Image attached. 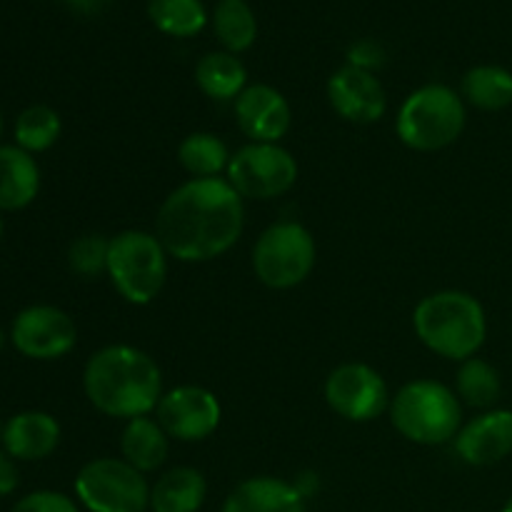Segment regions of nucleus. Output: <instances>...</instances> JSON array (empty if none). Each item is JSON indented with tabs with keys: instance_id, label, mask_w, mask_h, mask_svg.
Masks as SVG:
<instances>
[{
	"instance_id": "6e6552de",
	"label": "nucleus",
	"mask_w": 512,
	"mask_h": 512,
	"mask_svg": "<svg viewBox=\"0 0 512 512\" xmlns=\"http://www.w3.org/2000/svg\"><path fill=\"white\" fill-rule=\"evenodd\" d=\"M75 498L88 512H148L150 485L123 458H95L75 475Z\"/></svg>"
},
{
	"instance_id": "7c9ffc66",
	"label": "nucleus",
	"mask_w": 512,
	"mask_h": 512,
	"mask_svg": "<svg viewBox=\"0 0 512 512\" xmlns=\"http://www.w3.org/2000/svg\"><path fill=\"white\" fill-rule=\"evenodd\" d=\"M18 483H20V475H18V468H15L13 458H10L8 453H0V498L15 493Z\"/></svg>"
},
{
	"instance_id": "a211bd4d",
	"label": "nucleus",
	"mask_w": 512,
	"mask_h": 512,
	"mask_svg": "<svg viewBox=\"0 0 512 512\" xmlns=\"http://www.w3.org/2000/svg\"><path fill=\"white\" fill-rule=\"evenodd\" d=\"M208 498V483L198 468L178 465L150 485V512H198Z\"/></svg>"
},
{
	"instance_id": "1a4fd4ad",
	"label": "nucleus",
	"mask_w": 512,
	"mask_h": 512,
	"mask_svg": "<svg viewBox=\"0 0 512 512\" xmlns=\"http://www.w3.org/2000/svg\"><path fill=\"white\" fill-rule=\"evenodd\" d=\"M228 183L248 200H273L298 183V160L280 143H248L233 153Z\"/></svg>"
},
{
	"instance_id": "c9c22d12",
	"label": "nucleus",
	"mask_w": 512,
	"mask_h": 512,
	"mask_svg": "<svg viewBox=\"0 0 512 512\" xmlns=\"http://www.w3.org/2000/svg\"><path fill=\"white\" fill-rule=\"evenodd\" d=\"M0 135H3V115H0Z\"/></svg>"
},
{
	"instance_id": "412c9836",
	"label": "nucleus",
	"mask_w": 512,
	"mask_h": 512,
	"mask_svg": "<svg viewBox=\"0 0 512 512\" xmlns=\"http://www.w3.org/2000/svg\"><path fill=\"white\" fill-rule=\"evenodd\" d=\"M195 83L208 98L228 103L248 88V70L235 53L213 50V53H205L195 65Z\"/></svg>"
},
{
	"instance_id": "f257e3e1",
	"label": "nucleus",
	"mask_w": 512,
	"mask_h": 512,
	"mask_svg": "<svg viewBox=\"0 0 512 512\" xmlns=\"http://www.w3.org/2000/svg\"><path fill=\"white\" fill-rule=\"evenodd\" d=\"M245 228V205L228 178H190L163 200L155 235L170 258L208 263L228 253Z\"/></svg>"
},
{
	"instance_id": "ddd939ff",
	"label": "nucleus",
	"mask_w": 512,
	"mask_h": 512,
	"mask_svg": "<svg viewBox=\"0 0 512 512\" xmlns=\"http://www.w3.org/2000/svg\"><path fill=\"white\" fill-rule=\"evenodd\" d=\"M235 123L250 143H280L293 123L288 98L265 83L248 85L233 100Z\"/></svg>"
},
{
	"instance_id": "5701e85b",
	"label": "nucleus",
	"mask_w": 512,
	"mask_h": 512,
	"mask_svg": "<svg viewBox=\"0 0 512 512\" xmlns=\"http://www.w3.org/2000/svg\"><path fill=\"white\" fill-rule=\"evenodd\" d=\"M455 393L460 403L475 410H493L503 395V380L498 368L483 358H468L460 363L455 375Z\"/></svg>"
},
{
	"instance_id": "b1692460",
	"label": "nucleus",
	"mask_w": 512,
	"mask_h": 512,
	"mask_svg": "<svg viewBox=\"0 0 512 512\" xmlns=\"http://www.w3.org/2000/svg\"><path fill=\"white\" fill-rule=\"evenodd\" d=\"M210 20L215 38L228 53H245L258 40V18L248 0H218Z\"/></svg>"
},
{
	"instance_id": "6ab92c4d",
	"label": "nucleus",
	"mask_w": 512,
	"mask_h": 512,
	"mask_svg": "<svg viewBox=\"0 0 512 512\" xmlns=\"http://www.w3.org/2000/svg\"><path fill=\"white\" fill-rule=\"evenodd\" d=\"M40 170L30 153L18 145L0 148V208L23 210L38 198Z\"/></svg>"
},
{
	"instance_id": "423d86ee",
	"label": "nucleus",
	"mask_w": 512,
	"mask_h": 512,
	"mask_svg": "<svg viewBox=\"0 0 512 512\" xmlns=\"http://www.w3.org/2000/svg\"><path fill=\"white\" fill-rule=\"evenodd\" d=\"M168 250L155 233L123 230L110 238L108 278L130 305H148L168 280Z\"/></svg>"
},
{
	"instance_id": "c85d7f7f",
	"label": "nucleus",
	"mask_w": 512,
	"mask_h": 512,
	"mask_svg": "<svg viewBox=\"0 0 512 512\" xmlns=\"http://www.w3.org/2000/svg\"><path fill=\"white\" fill-rule=\"evenodd\" d=\"M10 512H80L78 503L58 490H35L20 498Z\"/></svg>"
},
{
	"instance_id": "0eeeda50",
	"label": "nucleus",
	"mask_w": 512,
	"mask_h": 512,
	"mask_svg": "<svg viewBox=\"0 0 512 512\" xmlns=\"http://www.w3.org/2000/svg\"><path fill=\"white\" fill-rule=\"evenodd\" d=\"M318 260L315 238L305 225L280 220L260 233L253 245V273L265 288L290 290L310 278Z\"/></svg>"
},
{
	"instance_id": "e433bc0d",
	"label": "nucleus",
	"mask_w": 512,
	"mask_h": 512,
	"mask_svg": "<svg viewBox=\"0 0 512 512\" xmlns=\"http://www.w3.org/2000/svg\"><path fill=\"white\" fill-rule=\"evenodd\" d=\"M0 435H3V430H0Z\"/></svg>"
},
{
	"instance_id": "c756f323",
	"label": "nucleus",
	"mask_w": 512,
	"mask_h": 512,
	"mask_svg": "<svg viewBox=\"0 0 512 512\" xmlns=\"http://www.w3.org/2000/svg\"><path fill=\"white\" fill-rule=\"evenodd\" d=\"M348 65L360 70H368V73H375L385 65V48L378 43V40L363 38L358 43L350 45L348 50Z\"/></svg>"
},
{
	"instance_id": "f3484780",
	"label": "nucleus",
	"mask_w": 512,
	"mask_h": 512,
	"mask_svg": "<svg viewBox=\"0 0 512 512\" xmlns=\"http://www.w3.org/2000/svg\"><path fill=\"white\" fill-rule=\"evenodd\" d=\"M220 512H308V508L293 483L273 475H258L230 490Z\"/></svg>"
},
{
	"instance_id": "f8f14e48",
	"label": "nucleus",
	"mask_w": 512,
	"mask_h": 512,
	"mask_svg": "<svg viewBox=\"0 0 512 512\" xmlns=\"http://www.w3.org/2000/svg\"><path fill=\"white\" fill-rule=\"evenodd\" d=\"M15 350L33 360H58L78 343L75 320L55 305H30L20 310L10 328Z\"/></svg>"
},
{
	"instance_id": "7ed1b4c3",
	"label": "nucleus",
	"mask_w": 512,
	"mask_h": 512,
	"mask_svg": "<svg viewBox=\"0 0 512 512\" xmlns=\"http://www.w3.org/2000/svg\"><path fill=\"white\" fill-rule=\"evenodd\" d=\"M413 330L430 353L463 363L485 345L488 315L480 300L465 290H438L418 303Z\"/></svg>"
},
{
	"instance_id": "393cba45",
	"label": "nucleus",
	"mask_w": 512,
	"mask_h": 512,
	"mask_svg": "<svg viewBox=\"0 0 512 512\" xmlns=\"http://www.w3.org/2000/svg\"><path fill=\"white\" fill-rule=\"evenodd\" d=\"M230 150L218 135L213 133H190L178 145V163L193 178H220V173H228Z\"/></svg>"
},
{
	"instance_id": "72a5a7b5",
	"label": "nucleus",
	"mask_w": 512,
	"mask_h": 512,
	"mask_svg": "<svg viewBox=\"0 0 512 512\" xmlns=\"http://www.w3.org/2000/svg\"><path fill=\"white\" fill-rule=\"evenodd\" d=\"M3 345H5V333L0 330V350H3Z\"/></svg>"
},
{
	"instance_id": "dca6fc26",
	"label": "nucleus",
	"mask_w": 512,
	"mask_h": 512,
	"mask_svg": "<svg viewBox=\"0 0 512 512\" xmlns=\"http://www.w3.org/2000/svg\"><path fill=\"white\" fill-rule=\"evenodd\" d=\"M5 453L13 460H43L60 445V423L43 410H25L13 415L0 435Z\"/></svg>"
},
{
	"instance_id": "f704fd0d",
	"label": "nucleus",
	"mask_w": 512,
	"mask_h": 512,
	"mask_svg": "<svg viewBox=\"0 0 512 512\" xmlns=\"http://www.w3.org/2000/svg\"><path fill=\"white\" fill-rule=\"evenodd\" d=\"M0 238H3V218H0Z\"/></svg>"
},
{
	"instance_id": "9d476101",
	"label": "nucleus",
	"mask_w": 512,
	"mask_h": 512,
	"mask_svg": "<svg viewBox=\"0 0 512 512\" xmlns=\"http://www.w3.org/2000/svg\"><path fill=\"white\" fill-rule=\"evenodd\" d=\"M390 390L383 375L365 363H343L325 380L330 410L348 423H373L390 408Z\"/></svg>"
},
{
	"instance_id": "bb28decb",
	"label": "nucleus",
	"mask_w": 512,
	"mask_h": 512,
	"mask_svg": "<svg viewBox=\"0 0 512 512\" xmlns=\"http://www.w3.org/2000/svg\"><path fill=\"white\" fill-rule=\"evenodd\" d=\"M60 115L48 105H30L15 120V143L23 148L25 153H43V150L53 148L60 138Z\"/></svg>"
},
{
	"instance_id": "f03ea898",
	"label": "nucleus",
	"mask_w": 512,
	"mask_h": 512,
	"mask_svg": "<svg viewBox=\"0 0 512 512\" xmlns=\"http://www.w3.org/2000/svg\"><path fill=\"white\" fill-rule=\"evenodd\" d=\"M83 390L98 413L128 423L155 413L163 398V370L145 350L105 345L85 363Z\"/></svg>"
},
{
	"instance_id": "4be33fe9",
	"label": "nucleus",
	"mask_w": 512,
	"mask_h": 512,
	"mask_svg": "<svg viewBox=\"0 0 512 512\" xmlns=\"http://www.w3.org/2000/svg\"><path fill=\"white\" fill-rule=\"evenodd\" d=\"M460 98L485 113L512 105V73L503 65H475L460 80Z\"/></svg>"
},
{
	"instance_id": "4468645a",
	"label": "nucleus",
	"mask_w": 512,
	"mask_h": 512,
	"mask_svg": "<svg viewBox=\"0 0 512 512\" xmlns=\"http://www.w3.org/2000/svg\"><path fill=\"white\" fill-rule=\"evenodd\" d=\"M328 103L348 123H378L388 110V95L378 75L345 63L328 80Z\"/></svg>"
},
{
	"instance_id": "39448f33",
	"label": "nucleus",
	"mask_w": 512,
	"mask_h": 512,
	"mask_svg": "<svg viewBox=\"0 0 512 512\" xmlns=\"http://www.w3.org/2000/svg\"><path fill=\"white\" fill-rule=\"evenodd\" d=\"M468 123L465 100L443 83H428L403 100L395 120L400 143L418 153H438L463 135Z\"/></svg>"
},
{
	"instance_id": "aec40b11",
	"label": "nucleus",
	"mask_w": 512,
	"mask_h": 512,
	"mask_svg": "<svg viewBox=\"0 0 512 512\" xmlns=\"http://www.w3.org/2000/svg\"><path fill=\"white\" fill-rule=\"evenodd\" d=\"M170 453V438L160 423L150 415L133 418L125 423L120 435V455L128 465H133L140 473H155L163 468Z\"/></svg>"
},
{
	"instance_id": "cd10ccee",
	"label": "nucleus",
	"mask_w": 512,
	"mask_h": 512,
	"mask_svg": "<svg viewBox=\"0 0 512 512\" xmlns=\"http://www.w3.org/2000/svg\"><path fill=\"white\" fill-rule=\"evenodd\" d=\"M108 250L110 238H105V235H80L78 240H73V245L68 250L70 270L75 275H80V278H98L100 273L108 270Z\"/></svg>"
},
{
	"instance_id": "2eb2a0df",
	"label": "nucleus",
	"mask_w": 512,
	"mask_h": 512,
	"mask_svg": "<svg viewBox=\"0 0 512 512\" xmlns=\"http://www.w3.org/2000/svg\"><path fill=\"white\" fill-rule=\"evenodd\" d=\"M455 455L470 468H490L512 453V410H483L463 423L453 440Z\"/></svg>"
},
{
	"instance_id": "2f4dec72",
	"label": "nucleus",
	"mask_w": 512,
	"mask_h": 512,
	"mask_svg": "<svg viewBox=\"0 0 512 512\" xmlns=\"http://www.w3.org/2000/svg\"><path fill=\"white\" fill-rule=\"evenodd\" d=\"M108 3H110V0H65V5H68L73 13L88 15V18H90V15L103 13V10L108 8Z\"/></svg>"
},
{
	"instance_id": "a878e982",
	"label": "nucleus",
	"mask_w": 512,
	"mask_h": 512,
	"mask_svg": "<svg viewBox=\"0 0 512 512\" xmlns=\"http://www.w3.org/2000/svg\"><path fill=\"white\" fill-rule=\"evenodd\" d=\"M148 18L170 38H193L208 25L203 0H150Z\"/></svg>"
},
{
	"instance_id": "20e7f679",
	"label": "nucleus",
	"mask_w": 512,
	"mask_h": 512,
	"mask_svg": "<svg viewBox=\"0 0 512 512\" xmlns=\"http://www.w3.org/2000/svg\"><path fill=\"white\" fill-rule=\"evenodd\" d=\"M390 423L415 445L453 443L463 428V403L458 393L448 385L430 378H418L405 383L390 398Z\"/></svg>"
},
{
	"instance_id": "473e14b6",
	"label": "nucleus",
	"mask_w": 512,
	"mask_h": 512,
	"mask_svg": "<svg viewBox=\"0 0 512 512\" xmlns=\"http://www.w3.org/2000/svg\"><path fill=\"white\" fill-rule=\"evenodd\" d=\"M500 512H512V498L508 500V503L503 505V510H500Z\"/></svg>"
},
{
	"instance_id": "9b49d317",
	"label": "nucleus",
	"mask_w": 512,
	"mask_h": 512,
	"mask_svg": "<svg viewBox=\"0 0 512 512\" xmlns=\"http://www.w3.org/2000/svg\"><path fill=\"white\" fill-rule=\"evenodd\" d=\"M223 408L213 390L200 385H178L160 398L155 420L180 443H200L218 430Z\"/></svg>"
}]
</instances>
